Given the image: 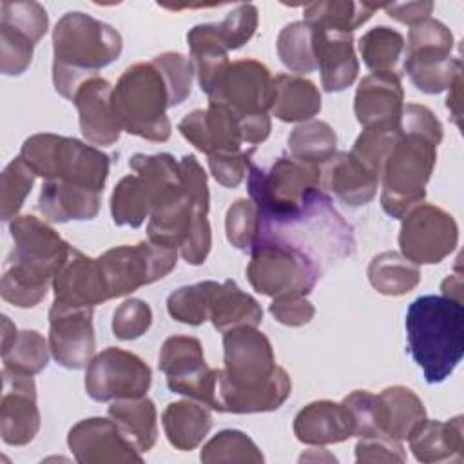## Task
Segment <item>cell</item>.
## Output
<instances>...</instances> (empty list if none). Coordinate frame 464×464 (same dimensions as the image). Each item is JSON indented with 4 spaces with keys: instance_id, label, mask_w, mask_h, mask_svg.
<instances>
[{
    "instance_id": "d590c367",
    "label": "cell",
    "mask_w": 464,
    "mask_h": 464,
    "mask_svg": "<svg viewBox=\"0 0 464 464\" xmlns=\"http://www.w3.org/2000/svg\"><path fill=\"white\" fill-rule=\"evenodd\" d=\"M109 417L120 426L121 433L140 453H147L156 444V406L147 395L112 401L109 406Z\"/></svg>"
},
{
    "instance_id": "8fae6325",
    "label": "cell",
    "mask_w": 464,
    "mask_h": 464,
    "mask_svg": "<svg viewBox=\"0 0 464 464\" xmlns=\"http://www.w3.org/2000/svg\"><path fill=\"white\" fill-rule=\"evenodd\" d=\"M134 174L118 181L111 196V216L118 227L138 228L152 212L165 188L181 179L179 161L167 152L134 154L129 160Z\"/></svg>"
},
{
    "instance_id": "8992f818",
    "label": "cell",
    "mask_w": 464,
    "mask_h": 464,
    "mask_svg": "<svg viewBox=\"0 0 464 464\" xmlns=\"http://www.w3.org/2000/svg\"><path fill=\"white\" fill-rule=\"evenodd\" d=\"M120 33L82 11L65 13L53 29V83L58 94L72 100L78 87L98 76L121 53Z\"/></svg>"
},
{
    "instance_id": "44dd1931",
    "label": "cell",
    "mask_w": 464,
    "mask_h": 464,
    "mask_svg": "<svg viewBox=\"0 0 464 464\" xmlns=\"http://www.w3.org/2000/svg\"><path fill=\"white\" fill-rule=\"evenodd\" d=\"M0 435L9 446L29 444L40 430V411L36 406V386L33 375L2 370Z\"/></svg>"
},
{
    "instance_id": "ab89813d",
    "label": "cell",
    "mask_w": 464,
    "mask_h": 464,
    "mask_svg": "<svg viewBox=\"0 0 464 464\" xmlns=\"http://www.w3.org/2000/svg\"><path fill=\"white\" fill-rule=\"evenodd\" d=\"M362 62L373 72H395L401 54L404 53V36L386 25L366 31L359 40Z\"/></svg>"
},
{
    "instance_id": "8d00e7d4",
    "label": "cell",
    "mask_w": 464,
    "mask_h": 464,
    "mask_svg": "<svg viewBox=\"0 0 464 464\" xmlns=\"http://www.w3.org/2000/svg\"><path fill=\"white\" fill-rule=\"evenodd\" d=\"M379 5L350 0H328V2H312L303 7L304 22L332 33H348L352 34L357 27L366 24Z\"/></svg>"
},
{
    "instance_id": "52a82bcc",
    "label": "cell",
    "mask_w": 464,
    "mask_h": 464,
    "mask_svg": "<svg viewBox=\"0 0 464 464\" xmlns=\"http://www.w3.org/2000/svg\"><path fill=\"white\" fill-rule=\"evenodd\" d=\"M111 102L121 129L149 141H167L170 138L172 125L167 109L181 103L154 58L127 67L112 87Z\"/></svg>"
},
{
    "instance_id": "9c48e42d",
    "label": "cell",
    "mask_w": 464,
    "mask_h": 464,
    "mask_svg": "<svg viewBox=\"0 0 464 464\" xmlns=\"http://www.w3.org/2000/svg\"><path fill=\"white\" fill-rule=\"evenodd\" d=\"M319 165L294 156H279L268 169L250 165L246 188L261 225H274L297 216L319 190Z\"/></svg>"
},
{
    "instance_id": "db71d44e",
    "label": "cell",
    "mask_w": 464,
    "mask_h": 464,
    "mask_svg": "<svg viewBox=\"0 0 464 464\" xmlns=\"http://www.w3.org/2000/svg\"><path fill=\"white\" fill-rule=\"evenodd\" d=\"M355 460L357 462H404L406 451L401 440H395L388 435L362 437L355 444Z\"/></svg>"
},
{
    "instance_id": "f546056e",
    "label": "cell",
    "mask_w": 464,
    "mask_h": 464,
    "mask_svg": "<svg viewBox=\"0 0 464 464\" xmlns=\"http://www.w3.org/2000/svg\"><path fill=\"white\" fill-rule=\"evenodd\" d=\"M187 42L199 87L210 96L230 65L228 49L219 36L218 24L194 25L187 33Z\"/></svg>"
},
{
    "instance_id": "f5cc1de1",
    "label": "cell",
    "mask_w": 464,
    "mask_h": 464,
    "mask_svg": "<svg viewBox=\"0 0 464 464\" xmlns=\"http://www.w3.org/2000/svg\"><path fill=\"white\" fill-rule=\"evenodd\" d=\"M252 154H254V149L239 150V152L210 154L208 156L210 174L223 187H237L248 174V169L252 165Z\"/></svg>"
},
{
    "instance_id": "ffe728a7",
    "label": "cell",
    "mask_w": 464,
    "mask_h": 464,
    "mask_svg": "<svg viewBox=\"0 0 464 464\" xmlns=\"http://www.w3.org/2000/svg\"><path fill=\"white\" fill-rule=\"evenodd\" d=\"M67 446L80 464L141 462V453L112 419H83L69 430Z\"/></svg>"
},
{
    "instance_id": "277c9868",
    "label": "cell",
    "mask_w": 464,
    "mask_h": 464,
    "mask_svg": "<svg viewBox=\"0 0 464 464\" xmlns=\"http://www.w3.org/2000/svg\"><path fill=\"white\" fill-rule=\"evenodd\" d=\"M9 230L14 248L4 266L0 294L14 306L31 308L45 297L49 283L72 246L44 219L31 214L16 216Z\"/></svg>"
},
{
    "instance_id": "d6a6232c",
    "label": "cell",
    "mask_w": 464,
    "mask_h": 464,
    "mask_svg": "<svg viewBox=\"0 0 464 464\" xmlns=\"http://www.w3.org/2000/svg\"><path fill=\"white\" fill-rule=\"evenodd\" d=\"M161 424L169 442L176 450L190 451L208 435L212 415L208 406L199 401H176L163 410Z\"/></svg>"
},
{
    "instance_id": "6f0895ef",
    "label": "cell",
    "mask_w": 464,
    "mask_h": 464,
    "mask_svg": "<svg viewBox=\"0 0 464 464\" xmlns=\"http://www.w3.org/2000/svg\"><path fill=\"white\" fill-rule=\"evenodd\" d=\"M460 85H462V72L457 74L453 83L450 85V94L446 98V107L450 109L457 125H460Z\"/></svg>"
},
{
    "instance_id": "7402d4cb",
    "label": "cell",
    "mask_w": 464,
    "mask_h": 464,
    "mask_svg": "<svg viewBox=\"0 0 464 464\" xmlns=\"http://www.w3.org/2000/svg\"><path fill=\"white\" fill-rule=\"evenodd\" d=\"M179 132L207 156L218 152H239L243 134L237 116L223 103L208 102L207 109L188 112L179 123Z\"/></svg>"
},
{
    "instance_id": "7bdbcfd3",
    "label": "cell",
    "mask_w": 464,
    "mask_h": 464,
    "mask_svg": "<svg viewBox=\"0 0 464 464\" xmlns=\"http://www.w3.org/2000/svg\"><path fill=\"white\" fill-rule=\"evenodd\" d=\"M49 344L40 332L22 330L13 344L2 353L4 368L25 375L40 373L49 362Z\"/></svg>"
},
{
    "instance_id": "ba28073f",
    "label": "cell",
    "mask_w": 464,
    "mask_h": 464,
    "mask_svg": "<svg viewBox=\"0 0 464 464\" xmlns=\"http://www.w3.org/2000/svg\"><path fill=\"white\" fill-rule=\"evenodd\" d=\"M257 237H274L310 256L319 266L324 261H335L352 256L355 237L352 227L332 205V199L319 188L306 207L294 218L261 225Z\"/></svg>"
},
{
    "instance_id": "603a6c76",
    "label": "cell",
    "mask_w": 464,
    "mask_h": 464,
    "mask_svg": "<svg viewBox=\"0 0 464 464\" xmlns=\"http://www.w3.org/2000/svg\"><path fill=\"white\" fill-rule=\"evenodd\" d=\"M54 301L63 306H87L94 308L96 304L109 299L107 285L98 263V257L92 259L71 248L67 261L53 279Z\"/></svg>"
},
{
    "instance_id": "4dcf8cb0",
    "label": "cell",
    "mask_w": 464,
    "mask_h": 464,
    "mask_svg": "<svg viewBox=\"0 0 464 464\" xmlns=\"http://www.w3.org/2000/svg\"><path fill=\"white\" fill-rule=\"evenodd\" d=\"M381 435L395 440H408L410 435L428 419L422 401L406 386L395 384L377 393Z\"/></svg>"
},
{
    "instance_id": "11a10c76",
    "label": "cell",
    "mask_w": 464,
    "mask_h": 464,
    "mask_svg": "<svg viewBox=\"0 0 464 464\" xmlns=\"http://www.w3.org/2000/svg\"><path fill=\"white\" fill-rule=\"evenodd\" d=\"M268 310L277 323H281L285 326H292V328L308 324L315 315L314 304L304 295L276 297L270 303Z\"/></svg>"
},
{
    "instance_id": "bcb514c9",
    "label": "cell",
    "mask_w": 464,
    "mask_h": 464,
    "mask_svg": "<svg viewBox=\"0 0 464 464\" xmlns=\"http://www.w3.org/2000/svg\"><path fill=\"white\" fill-rule=\"evenodd\" d=\"M225 230L232 246L243 252H250L259 234V216L256 205L246 198L236 199L227 210Z\"/></svg>"
},
{
    "instance_id": "d4e9b609",
    "label": "cell",
    "mask_w": 464,
    "mask_h": 464,
    "mask_svg": "<svg viewBox=\"0 0 464 464\" xmlns=\"http://www.w3.org/2000/svg\"><path fill=\"white\" fill-rule=\"evenodd\" d=\"M404 107V91L397 72H372L359 82L353 111L362 127L397 125Z\"/></svg>"
},
{
    "instance_id": "5b68a950",
    "label": "cell",
    "mask_w": 464,
    "mask_h": 464,
    "mask_svg": "<svg viewBox=\"0 0 464 464\" xmlns=\"http://www.w3.org/2000/svg\"><path fill=\"white\" fill-rule=\"evenodd\" d=\"M408 353L428 384L444 382L464 355V308L446 295H420L410 303L406 319Z\"/></svg>"
},
{
    "instance_id": "ac0fdd59",
    "label": "cell",
    "mask_w": 464,
    "mask_h": 464,
    "mask_svg": "<svg viewBox=\"0 0 464 464\" xmlns=\"http://www.w3.org/2000/svg\"><path fill=\"white\" fill-rule=\"evenodd\" d=\"M272 74L261 62L241 58L228 65L221 82L208 96V102L227 105L239 120L265 116L272 107L274 83Z\"/></svg>"
},
{
    "instance_id": "60d3db41",
    "label": "cell",
    "mask_w": 464,
    "mask_h": 464,
    "mask_svg": "<svg viewBox=\"0 0 464 464\" xmlns=\"http://www.w3.org/2000/svg\"><path fill=\"white\" fill-rule=\"evenodd\" d=\"M279 60L294 72L317 69L314 54V29L304 20L285 25L276 42Z\"/></svg>"
},
{
    "instance_id": "74e56055",
    "label": "cell",
    "mask_w": 464,
    "mask_h": 464,
    "mask_svg": "<svg viewBox=\"0 0 464 464\" xmlns=\"http://www.w3.org/2000/svg\"><path fill=\"white\" fill-rule=\"evenodd\" d=\"M368 279L382 295H404L420 283V270L401 252L388 250L370 261Z\"/></svg>"
},
{
    "instance_id": "f35d334b",
    "label": "cell",
    "mask_w": 464,
    "mask_h": 464,
    "mask_svg": "<svg viewBox=\"0 0 464 464\" xmlns=\"http://www.w3.org/2000/svg\"><path fill=\"white\" fill-rule=\"evenodd\" d=\"M288 149L290 156L301 161L328 163L337 154V136L326 121L306 120L288 134Z\"/></svg>"
},
{
    "instance_id": "91938a15",
    "label": "cell",
    "mask_w": 464,
    "mask_h": 464,
    "mask_svg": "<svg viewBox=\"0 0 464 464\" xmlns=\"http://www.w3.org/2000/svg\"><path fill=\"white\" fill-rule=\"evenodd\" d=\"M16 335H18V332H16L14 324L9 321L7 315H2V353L13 344Z\"/></svg>"
},
{
    "instance_id": "30bf717a",
    "label": "cell",
    "mask_w": 464,
    "mask_h": 464,
    "mask_svg": "<svg viewBox=\"0 0 464 464\" xmlns=\"http://www.w3.org/2000/svg\"><path fill=\"white\" fill-rule=\"evenodd\" d=\"M36 176L62 179L103 192L111 160L100 149L76 138L40 132L29 136L18 154Z\"/></svg>"
},
{
    "instance_id": "9a60e30c",
    "label": "cell",
    "mask_w": 464,
    "mask_h": 464,
    "mask_svg": "<svg viewBox=\"0 0 464 464\" xmlns=\"http://www.w3.org/2000/svg\"><path fill=\"white\" fill-rule=\"evenodd\" d=\"M457 243V221L437 205L419 203L402 218L399 248L415 265L440 263L455 250Z\"/></svg>"
},
{
    "instance_id": "cb8c5ba5",
    "label": "cell",
    "mask_w": 464,
    "mask_h": 464,
    "mask_svg": "<svg viewBox=\"0 0 464 464\" xmlns=\"http://www.w3.org/2000/svg\"><path fill=\"white\" fill-rule=\"evenodd\" d=\"M111 96L112 87L102 76L85 80L72 96V103L78 109L80 130L92 145H112L123 130L114 116Z\"/></svg>"
},
{
    "instance_id": "6da1fadb",
    "label": "cell",
    "mask_w": 464,
    "mask_h": 464,
    "mask_svg": "<svg viewBox=\"0 0 464 464\" xmlns=\"http://www.w3.org/2000/svg\"><path fill=\"white\" fill-rule=\"evenodd\" d=\"M225 368L218 370L216 411L263 413L277 410L292 392L285 368L276 364L268 337L257 326H239L223 334Z\"/></svg>"
},
{
    "instance_id": "c3c4849f",
    "label": "cell",
    "mask_w": 464,
    "mask_h": 464,
    "mask_svg": "<svg viewBox=\"0 0 464 464\" xmlns=\"http://www.w3.org/2000/svg\"><path fill=\"white\" fill-rule=\"evenodd\" d=\"M34 42L18 29L0 24V71L7 76L25 72L33 60Z\"/></svg>"
},
{
    "instance_id": "f907efd6",
    "label": "cell",
    "mask_w": 464,
    "mask_h": 464,
    "mask_svg": "<svg viewBox=\"0 0 464 464\" xmlns=\"http://www.w3.org/2000/svg\"><path fill=\"white\" fill-rule=\"evenodd\" d=\"M152 323V310L141 299L123 301L112 315V332L121 341H132L143 335Z\"/></svg>"
},
{
    "instance_id": "836d02e7",
    "label": "cell",
    "mask_w": 464,
    "mask_h": 464,
    "mask_svg": "<svg viewBox=\"0 0 464 464\" xmlns=\"http://www.w3.org/2000/svg\"><path fill=\"white\" fill-rule=\"evenodd\" d=\"M272 83L270 111L281 121H306L321 111V94L314 82L299 74H277Z\"/></svg>"
},
{
    "instance_id": "2e32d148",
    "label": "cell",
    "mask_w": 464,
    "mask_h": 464,
    "mask_svg": "<svg viewBox=\"0 0 464 464\" xmlns=\"http://www.w3.org/2000/svg\"><path fill=\"white\" fill-rule=\"evenodd\" d=\"M150 381L152 372L141 357L114 346L96 353L85 370V392L98 402L141 397Z\"/></svg>"
},
{
    "instance_id": "d6986e66",
    "label": "cell",
    "mask_w": 464,
    "mask_h": 464,
    "mask_svg": "<svg viewBox=\"0 0 464 464\" xmlns=\"http://www.w3.org/2000/svg\"><path fill=\"white\" fill-rule=\"evenodd\" d=\"M92 310L53 303L49 310V350L60 366L80 370L94 357Z\"/></svg>"
},
{
    "instance_id": "e0dca14e",
    "label": "cell",
    "mask_w": 464,
    "mask_h": 464,
    "mask_svg": "<svg viewBox=\"0 0 464 464\" xmlns=\"http://www.w3.org/2000/svg\"><path fill=\"white\" fill-rule=\"evenodd\" d=\"M158 364L167 377L170 392L214 408L218 370L208 368L199 339L192 335H172L165 339Z\"/></svg>"
},
{
    "instance_id": "b9f144b4",
    "label": "cell",
    "mask_w": 464,
    "mask_h": 464,
    "mask_svg": "<svg viewBox=\"0 0 464 464\" xmlns=\"http://www.w3.org/2000/svg\"><path fill=\"white\" fill-rule=\"evenodd\" d=\"M216 286V281H201L174 290L167 299L169 315L190 326H198L208 321Z\"/></svg>"
},
{
    "instance_id": "1f68e13d",
    "label": "cell",
    "mask_w": 464,
    "mask_h": 464,
    "mask_svg": "<svg viewBox=\"0 0 464 464\" xmlns=\"http://www.w3.org/2000/svg\"><path fill=\"white\" fill-rule=\"evenodd\" d=\"M410 450L420 462L462 460L464 431L462 417L457 415L446 422L426 419L408 439Z\"/></svg>"
},
{
    "instance_id": "4fadbf2b",
    "label": "cell",
    "mask_w": 464,
    "mask_h": 464,
    "mask_svg": "<svg viewBox=\"0 0 464 464\" xmlns=\"http://www.w3.org/2000/svg\"><path fill=\"white\" fill-rule=\"evenodd\" d=\"M453 34L435 18H424L410 27L404 72L411 83L426 92L439 94L462 72L460 58L451 56Z\"/></svg>"
},
{
    "instance_id": "4316f807",
    "label": "cell",
    "mask_w": 464,
    "mask_h": 464,
    "mask_svg": "<svg viewBox=\"0 0 464 464\" xmlns=\"http://www.w3.org/2000/svg\"><path fill=\"white\" fill-rule=\"evenodd\" d=\"M294 435L303 444L326 446L355 437V426L343 402L314 401L295 415Z\"/></svg>"
},
{
    "instance_id": "484cf974",
    "label": "cell",
    "mask_w": 464,
    "mask_h": 464,
    "mask_svg": "<svg viewBox=\"0 0 464 464\" xmlns=\"http://www.w3.org/2000/svg\"><path fill=\"white\" fill-rule=\"evenodd\" d=\"M314 54L321 72V85L326 92H339L350 87L359 72L353 51V38L348 33H332L314 27Z\"/></svg>"
},
{
    "instance_id": "ee69618b",
    "label": "cell",
    "mask_w": 464,
    "mask_h": 464,
    "mask_svg": "<svg viewBox=\"0 0 464 464\" xmlns=\"http://www.w3.org/2000/svg\"><path fill=\"white\" fill-rule=\"evenodd\" d=\"M201 462H263L256 442L239 430H223L201 450Z\"/></svg>"
},
{
    "instance_id": "816d5d0a",
    "label": "cell",
    "mask_w": 464,
    "mask_h": 464,
    "mask_svg": "<svg viewBox=\"0 0 464 464\" xmlns=\"http://www.w3.org/2000/svg\"><path fill=\"white\" fill-rule=\"evenodd\" d=\"M343 404L348 408L353 426L355 437H373L381 435L379 426V401L377 395L368 390H355L343 399Z\"/></svg>"
},
{
    "instance_id": "f6af8a7d",
    "label": "cell",
    "mask_w": 464,
    "mask_h": 464,
    "mask_svg": "<svg viewBox=\"0 0 464 464\" xmlns=\"http://www.w3.org/2000/svg\"><path fill=\"white\" fill-rule=\"evenodd\" d=\"M34 178L36 174L20 156H16L4 169L0 181V207L4 221H13L18 216L27 194L33 188Z\"/></svg>"
},
{
    "instance_id": "e575fe53",
    "label": "cell",
    "mask_w": 464,
    "mask_h": 464,
    "mask_svg": "<svg viewBox=\"0 0 464 464\" xmlns=\"http://www.w3.org/2000/svg\"><path fill=\"white\" fill-rule=\"evenodd\" d=\"M208 321H212L218 332L225 334L239 326H259L263 310L250 294L237 286L236 281L227 279L218 283L214 290Z\"/></svg>"
},
{
    "instance_id": "9f6ffc18",
    "label": "cell",
    "mask_w": 464,
    "mask_h": 464,
    "mask_svg": "<svg viewBox=\"0 0 464 464\" xmlns=\"http://www.w3.org/2000/svg\"><path fill=\"white\" fill-rule=\"evenodd\" d=\"M382 9L393 20L401 24H408L410 27L419 24L424 18H430L433 11V2H406V4H386Z\"/></svg>"
},
{
    "instance_id": "83f0119b",
    "label": "cell",
    "mask_w": 464,
    "mask_h": 464,
    "mask_svg": "<svg viewBox=\"0 0 464 464\" xmlns=\"http://www.w3.org/2000/svg\"><path fill=\"white\" fill-rule=\"evenodd\" d=\"M102 192L62 179H47L38 196V210L53 223L92 219L100 212Z\"/></svg>"
},
{
    "instance_id": "7c38bea8",
    "label": "cell",
    "mask_w": 464,
    "mask_h": 464,
    "mask_svg": "<svg viewBox=\"0 0 464 464\" xmlns=\"http://www.w3.org/2000/svg\"><path fill=\"white\" fill-rule=\"evenodd\" d=\"M246 277L263 295H306L321 277V266L304 252L274 237H257L250 248Z\"/></svg>"
},
{
    "instance_id": "7dc6e473",
    "label": "cell",
    "mask_w": 464,
    "mask_h": 464,
    "mask_svg": "<svg viewBox=\"0 0 464 464\" xmlns=\"http://www.w3.org/2000/svg\"><path fill=\"white\" fill-rule=\"evenodd\" d=\"M0 24H7L20 33L27 34L34 44L42 40L47 31L49 16L38 2H2Z\"/></svg>"
},
{
    "instance_id": "5bb4252c",
    "label": "cell",
    "mask_w": 464,
    "mask_h": 464,
    "mask_svg": "<svg viewBox=\"0 0 464 464\" xmlns=\"http://www.w3.org/2000/svg\"><path fill=\"white\" fill-rule=\"evenodd\" d=\"M176 259L178 248L140 241L136 245H118L105 250L98 257V263L109 299H114L165 277L176 266Z\"/></svg>"
},
{
    "instance_id": "680465c9",
    "label": "cell",
    "mask_w": 464,
    "mask_h": 464,
    "mask_svg": "<svg viewBox=\"0 0 464 464\" xmlns=\"http://www.w3.org/2000/svg\"><path fill=\"white\" fill-rule=\"evenodd\" d=\"M440 290H442V295L446 297H451L455 301H460L462 303V279H460V274H453L450 277H446L440 285Z\"/></svg>"
},
{
    "instance_id": "f1b7e54d",
    "label": "cell",
    "mask_w": 464,
    "mask_h": 464,
    "mask_svg": "<svg viewBox=\"0 0 464 464\" xmlns=\"http://www.w3.org/2000/svg\"><path fill=\"white\" fill-rule=\"evenodd\" d=\"M324 185L332 190L343 203L359 207L370 203L379 187V174L366 167L352 152H337L323 172Z\"/></svg>"
},
{
    "instance_id": "7a4b0ae2",
    "label": "cell",
    "mask_w": 464,
    "mask_h": 464,
    "mask_svg": "<svg viewBox=\"0 0 464 464\" xmlns=\"http://www.w3.org/2000/svg\"><path fill=\"white\" fill-rule=\"evenodd\" d=\"M399 123L401 138L381 169V207L395 219H402L424 201L426 183L437 161V145L442 141V125L426 105L406 103Z\"/></svg>"
},
{
    "instance_id": "3957f363",
    "label": "cell",
    "mask_w": 464,
    "mask_h": 464,
    "mask_svg": "<svg viewBox=\"0 0 464 464\" xmlns=\"http://www.w3.org/2000/svg\"><path fill=\"white\" fill-rule=\"evenodd\" d=\"M181 179L163 190L147 225L149 241L179 250L190 265H203L210 246L212 230L208 214L207 174L194 154L179 160Z\"/></svg>"
},
{
    "instance_id": "681fc988",
    "label": "cell",
    "mask_w": 464,
    "mask_h": 464,
    "mask_svg": "<svg viewBox=\"0 0 464 464\" xmlns=\"http://www.w3.org/2000/svg\"><path fill=\"white\" fill-rule=\"evenodd\" d=\"M257 29V7L254 4L236 5L223 22L218 24L219 36L228 51L245 45Z\"/></svg>"
}]
</instances>
